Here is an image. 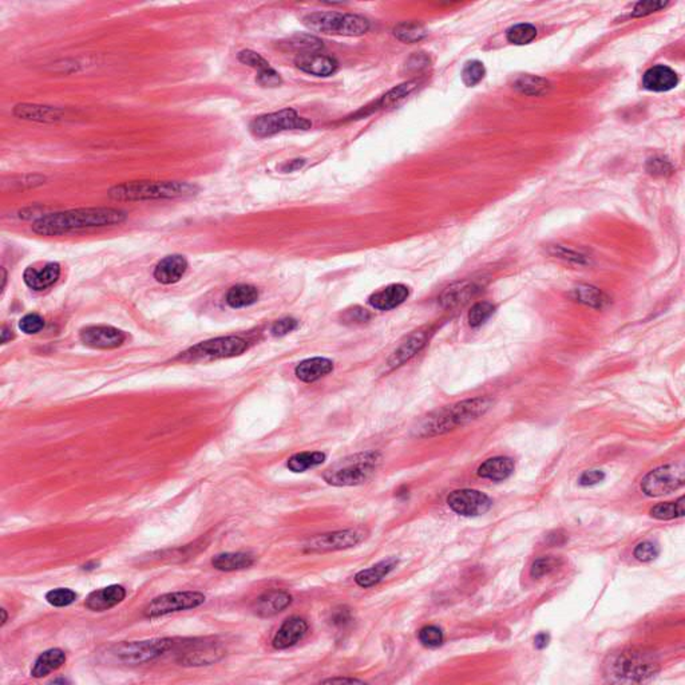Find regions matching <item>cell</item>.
<instances>
[{
    "mask_svg": "<svg viewBox=\"0 0 685 685\" xmlns=\"http://www.w3.org/2000/svg\"><path fill=\"white\" fill-rule=\"evenodd\" d=\"M15 116L32 121H56L59 119V110L49 106L19 105L15 107Z\"/></svg>",
    "mask_w": 685,
    "mask_h": 685,
    "instance_id": "obj_33",
    "label": "cell"
},
{
    "mask_svg": "<svg viewBox=\"0 0 685 685\" xmlns=\"http://www.w3.org/2000/svg\"><path fill=\"white\" fill-rule=\"evenodd\" d=\"M448 505L454 513L463 517H478L488 513L493 506V501L482 491L462 488L450 493Z\"/></svg>",
    "mask_w": 685,
    "mask_h": 685,
    "instance_id": "obj_13",
    "label": "cell"
},
{
    "mask_svg": "<svg viewBox=\"0 0 685 685\" xmlns=\"http://www.w3.org/2000/svg\"><path fill=\"white\" fill-rule=\"evenodd\" d=\"M558 564H560V561L554 557H541L538 560H536L530 567V576L533 579H541L543 576H548L553 570H555Z\"/></svg>",
    "mask_w": 685,
    "mask_h": 685,
    "instance_id": "obj_44",
    "label": "cell"
},
{
    "mask_svg": "<svg viewBox=\"0 0 685 685\" xmlns=\"http://www.w3.org/2000/svg\"><path fill=\"white\" fill-rule=\"evenodd\" d=\"M485 74H486V68L483 66V63L479 62V61H471V62H467L463 67L462 80L466 86L474 87L481 80L485 78Z\"/></svg>",
    "mask_w": 685,
    "mask_h": 685,
    "instance_id": "obj_40",
    "label": "cell"
},
{
    "mask_svg": "<svg viewBox=\"0 0 685 685\" xmlns=\"http://www.w3.org/2000/svg\"><path fill=\"white\" fill-rule=\"evenodd\" d=\"M409 296V287L403 284H391L385 288L374 292L369 296L371 307L379 311H390L405 303Z\"/></svg>",
    "mask_w": 685,
    "mask_h": 685,
    "instance_id": "obj_18",
    "label": "cell"
},
{
    "mask_svg": "<svg viewBox=\"0 0 685 685\" xmlns=\"http://www.w3.org/2000/svg\"><path fill=\"white\" fill-rule=\"evenodd\" d=\"M364 531L357 529H348L333 531L328 534H321L315 538L308 541L305 545L307 553H326V552H336L354 548L364 538Z\"/></svg>",
    "mask_w": 685,
    "mask_h": 685,
    "instance_id": "obj_12",
    "label": "cell"
},
{
    "mask_svg": "<svg viewBox=\"0 0 685 685\" xmlns=\"http://www.w3.org/2000/svg\"><path fill=\"white\" fill-rule=\"evenodd\" d=\"M648 171H649V173H652V174L664 175V174H667V171H668V173H671V171H672V166H671V163H669L668 161H665V159H650V161L648 162Z\"/></svg>",
    "mask_w": 685,
    "mask_h": 685,
    "instance_id": "obj_55",
    "label": "cell"
},
{
    "mask_svg": "<svg viewBox=\"0 0 685 685\" xmlns=\"http://www.w3.org/2000/svg\"><path fill=\"white\" fill-rule=\"evenodd\" d=\"M327 455L321 451H304L292 455L288 459V469L292 473H304L309 469H315L326 462Z\"/></svg>",
    "mask_w": 685,
    "mask_h": 685,
    "instance_id": "obj_30",
    "label": "cell"
},
{
    "mask_svg": "<svg viewBox=\"0 0 685 685\" xmlns=\"http://www.w3.org/2000/svg\"><path fill=\"white\" fill-rule=\"evenodd\" d=\"M290 47L299 50L300 54L317 53L323 49V43L311 35H296L290 39Z\"/></svg>",
    "mask_w": 685,
    "mask_h": 685,
    "instance_id": "obj_41",
    "label": "cell"
},
{
    "mask_svg": "<svg viewBox=\"0 0 685 685\" xmlns=\"http://www.w3.org/2000/svg\"><path fill=\"white\" fill-rule=\"evenodd\" d=\"M684 482V467L681 464H665L646 475L641 490L648 497H661L683 488Z\"/></svg>",
    "mask_w": 685,
    "mask_h": 685,
    "instance_id": "obj_10",
    "label": "cell"
},
{
    "mask_svg": "<svg viewBox=\"0 0 685 685\" xmlns=\"http://www.w3.org/2000/svg\"><path fill=\"white\" fill-rule=\"evenodd\" d=\"M495 311V307L488 302H481V303H476L471 307L470 312H469V324L474 328H478L481 327L482 324H485L488 321L490 317L493 316Z\"/></svg>",
    "mask_w": 685,
    "mask_h": 685,
    "instance_id": "obj_39",
    "label": "cell"
},
{
    "mask_svg": "<svg viewBox=\"0 0 685 685\" xmlns=\"http://www.w3.org/2000/svg\"><path fill=\"white\" fill-rule=\"evenodd\" d=\"M369 319V312H367L366 309L360 308V307H355V308H352V309H348V311H347V312L342 315V320H344L345 323H350V324H359V323H364V321H367Z\"/></svg>",
    "mask_w": 685,
    "mask_h": 685,
    "instance_id": "obj_53",
    "label": "cell"
},
{
    "mask_svg": "<svg viewBox=\"0 0 685 685\" xmlns=\"http://www.w3.org/2000/svg\"><path fill=\"white\" fill-rule=\"evenodd\" d=\"M550 641V636L548 633H540L536 638H534V646L537 649H543L546 648L548 644Z\"/></svg>",
    "mask_w": 685,
    "mask_h": 685,
    "instance_id": "obj_57",
    "label": "cell"
},
{
    "mask_svg": "<svg viewBox=\"0 0 685 685\" xmlns=\"http://www.w3.org/2000/svg\"><path fill=\"white\" fill-rule=\"evenodd\" d=\"M297 326H299L297 320H295L292 317H285V319H281V320L276 321L271 331H272V333L275 336H284V335L290 333L292 331L296 330Z\"/></svg>",
    "mask_w": 685,
    "mask_h": 685,
    "instance_id": "obj_52",
    "label": "cell"
},
{
    "mask_svg": "<svg viewBox=\"0 0 685 685\" xmlns=\"http://www.w3.org/2000/svg\"><path fill=\"white\" fill-rule=\"evenodd\" d=\"M187 271V261L184 256L181 254H171L162 259L156 269H154V278L165 285L174 284L180 281Z\"/></svg>",
    "mask_w": 685,
    "mask_h": 685,
    "instance_id": "obj_21",
    "label": "cell"
},
{
    "mask_svg": "<svg viewBox=\"0 0 685 685\" xmlns=\"http://www.w3.org/2000/svg\"><path fill=\"white\" fill-rule=\"evenodd\" d=\"M304 163H305L304 159H293V161H290L288 163H285L281 169L284 171H296V169H300Z\"/></svg>",
    "mask_w": 685,
    "mask_h": 685,
    "instance_id": "obj_58",
    "label": "cell"
},
{
    "mask_svg": "<svg viewBox=\"0 0 685 685\" xmlns=\"http://www.w3.org/2000/svg\"><path fill=\"white\" fill-rule=\"evenodd\" d=\"M1 616H3V619H1V627H3V625L7 622V619H8V617H7V610H6L4 607L1 609Z\"/></svg>",
    "mask_w": 685,
    "mask_h": 685,
    "instance_id": "obj_60",
    "label": "cell"
},
{
    "mask_svg": "<svg viewBox=\"0 0 685 685\" xmlns=\"http://www.w3.org/2000/svg\"><path fill=\"white\" fill-rule=\"evenodd\" d=\"M665 6H667V3H664V1H640V3L636 4L632 15L633 16H637V18L646 16V15H649V13L660 11Z\"/></svg>",
    "mask_w": 685,
    "mask_h": 685,
    "instance_id": "obj_50",
    "label": "cell"
},
{
    "mask_svg": "<svg viewBox=\"0 0 685 685\" xmlns=\"http://www.w3.org/2000/svg\"><path fill=\"white\" fill-rule=\"evenodd\" d=\"M333 371V362L327 357H312L303 360L295 369L297 379L304 383H314L327 376Z\"/></svg>",
    "mask_w": 685,
    "mask_h": 685,
    "instance_id": "obj_24",
    "label": "cell"
},
{
    "mask_svg": "<svg viewBox=\"0 0 685 685\" xmlns=\"http://www.w3.org/2000/svg\"><path fill=\"white\" fill-rule=\"evenodd\" d=\"M257 83L263 87H277L281 85V77L280 74L277 73L276 70H273L272 67L265 70L263 73H259L257 75Z\"/></svg>",
    "mask_w": 685,
    "mask_h": 685,
    "instance_id": "obj_51",
    "label": "cell"
},
{
    "mask_svg": "<svg viewBox=\"0 0 685 685\" xmlns=\"http://www.w3.org/2000/svg\"><path fill=\"white\" fill-rule=\"evenodd\" d=\"M304 25L315 32L342 37H360L369 30L366 18L352 13H311L304 18Z\"/></svg>",
    "mask_w": 685,
    "mask_h": 685,
    "instance_id": "obj_5",
    "label": "cell"
},
{
    "mask_svg": "<svg viewBox=\"0 0 685 685\" xmlns=\"http://www.w3.org/2000/svg\"><path fill=\"white\" fill-rule=\"evenodd\" d=\"M514 461L507 457H494L488 461L483 462L478 467V475L483 479H490L495 482H501L507 479L510 475L513 474Z\"/></svg>",
    "mask_w": 685,
    "mask_h": 685,
    "instance_id": "obj_25",
    "label": "cell"
},
{
    "mask_svg": "<svg viewBox=\"0 0 685 685\" xmlns=\"http://www.w3.org/2000/svg\"><path fill=\"white\" fill-rule=\"evenodd\" d=\"M238 61L247 66L253 67L259 70V73H263L265 70L271 68V65L264 59L260 54L254 53L252 50H244L238 54Z\"/></svg>",
    "mask_w": 685,
    "mask_h": 685,
    "instance_id": "obj_46",
    "label": "cell"
},
{
    "mask_svg": "<svg viewBox=\"0 0 685 685\" xmlns=\"http://www.w3.org/2000/svg\"><path fill=\"white\" fill-rule=\"evenodd\" d=\"M206 597L199 592H174L156 597L152 600L145 609L144 616L146 619H157L171 613L183 612L187 609H195L205 603Z\"/></svg>",
    "mask_w": 685,
    "mask_h": 685,
    "instance_id": "obj_9",
    "label": "cell"
},
{
    "mask_svg": "<svg viewBox=\"0 0 685 685\" xmlns=\"http://www.w3.org/2000/svg\"><path fill=\"white\" fill-rule=\"evenodd\" d=\"M490 405L491 400L488 397H474L442 409L423 424V435L443 434L457 426L475 421L490 409Z\"/></svg>",
    "mask_w": 685,
    "mask_h": 685,
    "instance_id": "obj_3",
    "label": "cell"
},
{
    "mask_svg": "<svg viewBox=\"0 0 685 685\" xmlns=\"http://www.w3.org/2000/svg\"><path fill=\"white\" fill-rule=\"evenodd\" d=\"M443 631L436 625L423 627L419 631V641L427 648H438L443 644Z\"/></svg>",
    "mask_w": 685,
    "mask_h": 685,
    "instance_id": "obj_43",
    "label": "cell"
},
{
    "mask_svg": "<svg viewBox=\"0 0 685 685\" xmlns=\"http://www.w3.org/2000/svg\"><path fill=\"white\" fill-rule=\"evenodd\" d=\"M476 290H478V288L475 287L473 283H469V281L457 283V284H452L451 287L445 290V292L439 297V302H440V305L443 308L451 309V308H455V307H459V305L467 303L471 297H474Z\"/></svg>",
    "mask_w": 685,
    "mask_h": 685,
    "instance_id": "obj_26",
    "label": "cell"
},
{
    "mask_svg": "<svg viewBox=\"0 0 685 685\" xmlns=\"http://www.w3.org/2000/svg\"><path fill=\"white\" fill-rule=\"evenodd\" d=\"M175 644L177 643H174V640L171 638H154L147 641L121 643L111 646L109 652L121 662L135 665L162 656Z\"/></svg>",
    "mask_w": 685,
    "mask_h": 685,
    "instance_id": "obj_8",
    "label": "cell"
},
{
    "mask_svg": "<svg viewBox=\"0 0 685 685\" xmlns=\"http://www.w3.org/2000/svg\"><path fill=\"white\" fill-rule=\"evenodd\" d=\"M44 320L37 314H28L19 323V328L27 335H34L43 330Z\"/></svg>",
    "mask_w": 685,
    "mask_h": 685,
    "instance_id": "obj_48",
    "label": "cell"
},
{
    "mask_svg": "<svg viewBox=\"0 0 685 685\" xmlns=\"http://www.w3.org/2000/svg\"><path fill=\"white\" fill-rule=\"evenodd\" d=\"M257 300H259V290L248 284H238L236 287H232L226 293V303L232 308L249 307Z\"/></svg>",
    "mask_w": 685,
    "mask_h": 685,
    "instance_id": "obj_31",
    "label": "cell"
},
{
    "mask_svg": "<svg viewBox=\"0 0 685 685\" xmlns=\"http://www.w3.org/2000/svg\"><path fill=\"white\" fill-rule=\"evenodd\" d=\"M605 479V473L601 471V470H588V471H584L581 474L580 482L581 486H593V485H597L600 482H603Z\"/></svg>",
    "mask_w": 685,
    "mask_h": 685,
    "instance_id": "obj_54",
    "label": "cell"
},
{
    "mask_svg": "<svg viewBox=\"0 0 685 685\" xmlns=\"http://www.w3.org/2000/svg\"><path fill=\"white\" fill-rule=\"evenodd\" d=\"M572 297H573V300H576L579 303L585 304L588 307L597 308V309L604 308V307H606V304L609 303V299L604 292H601L594 287H591V285L577 287L576 290H573V292H572Z\"/></svg>",
    "mask_w": 685,
    "mask_h": 685,
    "instance_id": "obj_32",
    "label": "cell"
},
{
    "mask_svg": "<svg viewBox=\"0 0 685 685\" xmlns=\"http://www.w3.org/2000/svg\"><path fill=\"white\" fill-rule=\"evenodd\" d=\"M292 603L290 594L283 591H271L260 595L254 603V612L260 617H272L287 609Z\"/></svg>",
    "mask_w": 685,
    "mask_h": 685,
    "instance_id": "obj_23",
    "label": "cell"
},
{
    "mask_svg": "<svg viewBox=\"0 0 685 685\" xmlns=\"http://www.w3.org/2000/svg\"><path fill=\"white\" fill-rule=\"evenodd\" d=\"M312 122L307 118L300 117L295 110L285 109L276 113L264 114L253 119L249 125L252 134L265 138L275 135L277 132H288V130H308L311 129Z\"/></svg>",
    "mask_w": 685,
    "mask_h": 685,
    "instance_id": "obj_7",
    "label": "cell"
},
{
    "mask_svg": "<svg viewBox=\"0 0 685 685\" xmlns=\"http://www.w3.org/2000/svg\"><path fill=\"white\" fill-rule=\"evenodd\" d=\"M308 631V624L305 619L293 616L290 619H285L283 625L278 628L272 646L276 649H287L290 646H296Z\"/></svg>",
    "mask_w": 685,
    "mask_h": 685,
    "instance_id": "obj_16",
    "label": "cell"
},
{
    "mask_svg": "<svg viewBox=\"0 0 685 685\" xmlns=\"http://www.w3.org/2000/svg\"><path fill=\"white\" fill-rule=\"evenodd\" d=\"M66 662V655L62 649L54 648L43 652L35 661L34 668L31 671V676L35 679H42L49 673L59 669Z\"/></svg>",
    "mask_w": 685,
    "mask_h": 685,
    "instance_id": "obj_27",
    "label": "cell"
},
{
    "mask_svg": "<svg viewBox=\"0 0 685 685\" xmlns=\"http://www.w3.org/2000/svg\"><path fill=\"white\" fill-rule=\"evenodd\" d=\"M658 671L656 660L640 650H625L609 664V676L619 683H641Z\"/></svg>",
    "mask_w": 685,
    "mask_h": 685,
    "instance_id": "obj_6",
    "label": "cell"
},
{
    "mask_svg": "<svg viewBox=\"0 0 685 685\" xmlns=\"http://www.w3.org/2000/svg\"><path fill=\"white\" fill-rule=\"evenodd\" d=\"M297 68L315 77H330L336 73L338 62L321 54H299L295 59Z\"/></svg>",
    "mask_w": 685,
    "mask_h": 685,
    "instance_id": "obj_15",
    "label": "cell"
},
{
    "mask_svg": "<svg viewBox=\"0 0 685 685\" xmlns=\"http://www.w3.org/2000/svg\"><path fill=\"white\" fill-rule=\"evenodd\" d=\"M126 220V213L113 208H86L58 211L38 218L32 230L40 236H61L90 228L117 225Z\"/></svg>",
    "mask_w": 685,
    "mask_h": 685,
    "instance_id": "obj_1",
    "label": "cell"
},
{
    "mask_svg": "<svg viewBox=\"0 0 685 685\" xmlns=\"http://www.w3.org/2000/svg\"><path fill=\"white\" fill-rule=\"evenodd\" d=\"M248 350V344L237 336L216 338L208 342H202L192 347L185 352L190 359H224L241 355Z\"/></svg>",
    "mask_w": 685,
    "mask_h": 685,
    "instance_id": "obj_11",
    "label": "cell"
},
{
    "mask_svg": "<svg viewBox=\"0 0 685 685\" xmlns=\"http://www.w3.org/2000/svg\"><path fill=\"white\" fill-rule=\"evenodd\" d=\"M394 35L399 40L406 43H415L423 39L427 35L426 28L419 23L403 22L394 28Z\"/></svg>",
    "mask_w": 685,
    "mask_h": 685,
    "instance_id": "obj_37",
    "label": "cell"
},
{
    "mask_svg": "<svg viewBox=\"0 0 685 685\" xmlns=\"http://www.w3.org/2000/svg\"><path fill=\"white\" fill-rule=\"evenodd\" d=\"M427 339H428V333L426 331L412 332L405 342H400V345L393 352V355L390 356L387 362L388 366L391 369H396L407 363L409 359H412L426 345Z\"/></svg>",
    "mask_w": 685,
    "mask_h": 685,
    "instance_id": "obj_20",
    "label": "cell"
},
{
    "mask_svg": "<svg viewBox=\"0 0 685 685\" xmlns=\"http://www.w3.org/2000/svg\"><path fill=\"white\" fill-rule=\"evenodd\" d=\"M254 564V557L251 553H223L217 554L211 560V565L221 572H235L248 569Z\"/></svg>",
    "mask_w": 685,
    "mask_h": 685,
    "instance_id": "obj_29",
    "label": "cell"
},
{
    "mask_svg": "<svg viewBox=\"0 0 685 685\" xmlns=\"http://www.w3.org/2000/svg\"><path fill=\"white\" fill-rule=\"evenodd\" d=\"M11 332H13V331H10L8 328L3 327V330H1V342H3V344H6V342H8V340H11V338H13V333H11Z\"/></svg>",
    "mask_w": 685,
    "mask_h": 685,
    "instance_id": "obj_59",
    "label": "cell"
},
{
    "mask_svg": "<svg viewBox=\"0 0 685 685\" xmlns=\"http://www.w3.org/2000/svg\"><path fill=\"white\" fill-rule=\"evenodd\" d=\"M352 621V615H351V610L347 607V606H340L338 609H335L332 612V616H331V624L339 629L342 628H345L347 625H350Z\"/></svg>",
    "mask_w": 685,
    "mask_h": 685,
    "instance_id": "obj_49",
    "label": "cell"
},
{
    "mask_svg": "<svg viewBox=\"0 0 685 685\" xmlns=\"http://www.w3.org/2000/svg\"><path fill=\"white\" fill-rule=\"evenodd\" d=\"M381 462V454L375 451L359 452L352 457L342 459L336 466L327 470L323 478L332 486H357L366 482L374 474L378 463Z\"/></svg>",
    "mask_w": 685,
    "mask_h": 685,
    "instance_id": "obj_4",
    "label": "cell"
},
{
    "mask_svg": "<svg viewBox=\"0 0 685 685\" xmlns=\"http://www.w3.org/2000/svg\"><path fill=\"white\" fill-rule=\"evenodd\" d=\"M125 339L126 336L122 331L107 326H92L80 332V340L92 348H117L122 345Z\"/></svg>",
    "mask_w": 685,
    "mask_h": 685,
    "instance_id": "obj_14",
    "label": "cell"
},
{
    "mask_svg": "<svg viewBox=\"0 0 685 685\" xmlns=\"http://www.w3.org/2000/svg\"><path fill=\"white\" fill-rule=\"evenodd\" d=\"M507 40L517 46H524L529 44L530 42L536 39L537 37V28L529 23H521L517 26L510 27L506 32Z\"/></svg>",
    "mask_w": 685,
    "mask_h": 685,
    "instance_id": "obj_38",
    "label": "cell"
},
{
    "mask_svg": "<svg viewBox=\"0 0 685 685\" xmlns=\"http://www.w3.org/2000/svg\"><path fill=\"white\" fill-rule=\"evenodd\" d=\"M552 254H553L554 257L561 259L564 261H569V263H576L579 264V265L588 263V257L585 254H582L580 252L569 249L567 247H560V245L553 247L552 248Z\"/></svg>",
    "mask_w": 685,
    "mask_h": 685,
    "instance_id": "obj_47",
    "label": "cell"
},
{
    "mask_svg": "<svg viewBox=\"0 0 685 685\" xmlns=\"http://www.w3.org/2000/svg\"><path fill=\"white\" fill-rule=\"evenodd\" d=\"M46 600L50 605L63 607V606L71 605L77 600V593L67 588H58L46 594Z\"/></svg>",
    "mask_w": 685,
    "mask_h": 685,
    "instance_id": "obj_42",
    "label": "cell"
},
{
    "mask_svg": "<svg viewBox=\"0 0 685 685\" xmlns=\"http://www.w3.org/2000/svg\"><path fill=\"white\" fill-rule=\"evenodd\" d=\"M126 597V591L121 585H110L94 591L86 598V607L92 612H105L121 604Z\"/></svg>",
    "mask_w": 685,
    "mask_h": 685,
    "instance_id": "obj_19",
    "label": "cell"
},
{
    "mask_svg": "<svg viewBox=\"0 0 685 685\" xmlns=\"http://www.w3.org/2000/svg\"><path fill=\"white\" fill-rule=\"evenodd\" d=\"M634 557L641 562H650L659 557L660 548L650 541H644L634 548Z\"/></svg>",
    "mask_w": 685,
    "mask_h": 685,
    "instance_id": "obj_45",
    "label": "cell"
},
{
    "mask_svg": "<svg viewBox=\"0 0 685 685\" xmlns=\"http://www.w3.org/2000/svg\"><path fill=\"white\" fill-rule=\"evenodd\" d=\"M416 87H418V82L416 80H409V82H406V83H402V85L396 86L395 89L390 90L379 101V107L381 109L395 107L399 104H402Z\"/></svg>",
    "mask_w": 685,
    "mask_h": 685,
    "instance_id": "obj_34",
    "label": "cell"
},
{
    "mask_svg": "<svg viewBox=\"0 0 685 685\" xmlns=\"http://www.w3.org/2000/svg\"><path fill=\"white\" fill-rule=\"evenodd\" d=\"M514 87L518 92L526 94V95H542L549 90V83H548V80H542L538 77L524 75V77L517 80V82L514 83Z\"/></svg>",
    "mask_w": 685,
    "mask_h": 685,
    "instance_id": "obj_36",
    "label": "cell"
},
{
    "mask_svg": "<svg viewBox=\"0 0 685 685\" xmlns=\"http://www.w3.org/2000/svg\"><path fill=\"white\" fill-rule=\"evenodd\" d=\"M197 186L177 181H135L117 185L109 190V196L119 201H144L159 198H180L195 196Z\"/></svg>",
    "mask_w": 685,
    "mask_h": 685,
    "instance_id": "obj_2",
    "label": "cell"
},
{
    "mask_svg": "<svg viewBox=\"0 0 685 685\" xmlns=\"http://www.w3.org/2000/svg\"><path fill=\"white\" fill-rule=\"evenodd\" d=\"M397 564L395 558H388L374 567L360 570L355 576V582L360 588H371L379 584L381 581L391 572Z\"/></svg>",
    "mask_w": 685,
    "mask_h": 685,
    "instance_id": "obj_28",
    "label": "cell"
},
{
    "mask_svg": "<svg viewBox=\"0 0 685 685\" xmlns=\"http://www.w3.org/2000/svg\"><path fill=\"white\" fill-rule=\"evenodd\" d=\"M61 276V266L58 263H47L42 266H28L23 280L27 287L34 290H43L54 285Z\"/></svg>",
    "mask_w": 685,
    "mask_h": 685,
    "instance_id": "obj_17",
    "label": "cell"
},
{
    "mask_svg": "<svg viewBox=\"0 0 685 685\" xmlns=\"http://www.w3.org/2000/svg\"><path fill=\"white\" fill-rule=\"evenodd\" d=\"M677 74L671 67L662 65L650 67L643 77V86L649 92H669L677 86Z\"/></svg>",
    "mask_w": 685,
    "mask_h": 685,
    "instance_id": "obj_22",
    "label": "cell"
},
{
    "mask_svg": "<svg viewBox=\"0 0 685 685\" xmlns=\"http://www.w3.org/2000/svg\"><path fill=\"white\" fill-rule=\"evenodd\" d=\"M649 514L661 521H668L674 518H681L684 517V497H680L676 502H667V503H659L655 507L650 509Z\"/></svg>",
    "mask_w": 685,
    "mask_h": 685,
    "instance_id": "obj_35",
    "label": "cell"
},
{
    "mask_svg": "<svg viewBox=\"0 0 685 685\" xmlns=\"http://www.w3.org/2000/svg\"><path fill=\"white\" fill-rule=\"evenodd\" d=\"M321 683H324V684H363L364 681L357 680V679H348V677H333V679L323 680Z\"/></svg>",
    "mask_w": 685,
    "mask_h": 685,
    "instance_id": "obj_56",
    "label": "cell"
}]
</instances>
